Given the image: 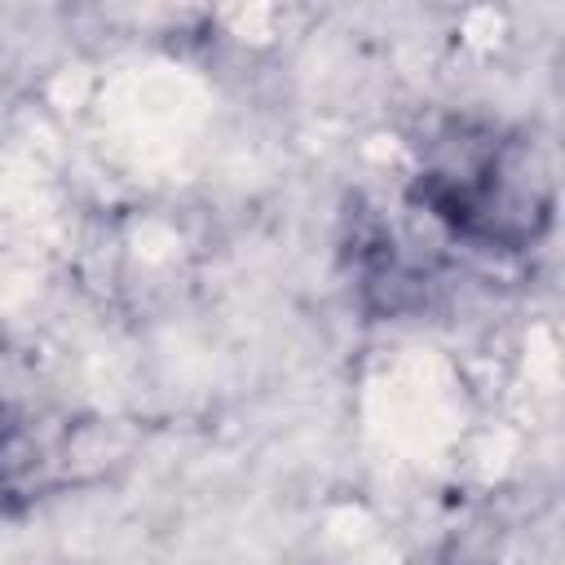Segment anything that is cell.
I'll use <instances>...</instances> for the list:
<instances>
[{"instance_id": "1", "label": "cell", "mask_w": 565, "mask_h": 565, "mask_svg": "<svg viewBox=\"0 0 565 565\" xmlns=\"http://www.w3.org/2000/svg\"><path fill=\"white\" fill-rule=\"evenodd\" d=\"M415 199L433 207L455 234L490 247H525L547 221V194L508 150L481 141L433 168H424Z\"/></svg>"}, {"instance_id": "2", "label": "cell", "mask_w": 565, "mask_h": 565, "mask_svg": "<svg viewBox=\"0 0 565 565\" xmlns=\"http://www.w3.org/2000/svg\"><path fill=\"white\" fill-rule=\"evenodd\" d=\"M4 455H9V446H4V437H0V503L13 494V486H9V477H13V463H9Z\"/></svg>"}]
</instances>
